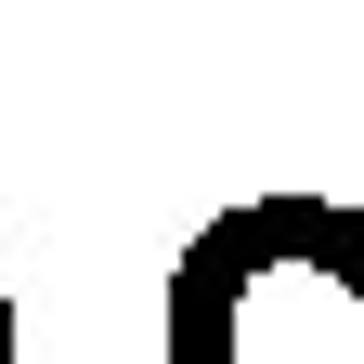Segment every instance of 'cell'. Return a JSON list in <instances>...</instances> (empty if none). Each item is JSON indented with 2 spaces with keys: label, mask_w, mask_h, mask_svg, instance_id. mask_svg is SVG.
Wrapping results in <instances>:
<instances>
[{
  "label": "cell",
  "mask_w": 364,
  "mask_h": 364,
  "mask_svg": "<svg viewBox=\"0 0 364 364\" xmlns=\"http://www.w3.org/2000/svg\"><path fill=\"white\" fill-rule=\"evenodd\" d=\"M0 364H14V299H0Z\"/></svg>",
  "instance_id": "6da1fadb"
}]
</instances>
